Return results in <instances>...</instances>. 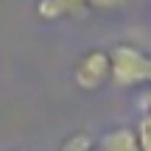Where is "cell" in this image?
<instances>
[{
    "label": "cell",
    "instance_id": "6da1fadb",
    "mask_svg": "<svg viewBox=\"0 0 151 151\" xmlns=\"http://www.w3.org/2000/svg\"><path fill=\"white\" fill-rule=\"evenodd\" d=\"M109 81L118 87H151V53L132 42H120L109 50Z\"/></svg>",
    "mask_w": 151,
    "mask_h": 151
},
{
    "label": "cell",
    "instance_id": "7a4b0ae2",
    "mask_svg": "<svg viewBox=\"0 0 151 151\" xmlns=\"http://www.w3.org/2000/svg\"><path fill=\"white\" fill-rule=\"evenodd\" d=\"M109 81V53L106 50H87L73 65V84L84 92L101 90Z\"/></svg>",
    "mask_w": 151,
    "mask_h": 151
},
{
    "label": "cell",
    "instance_id": "3957f363",
    "mask_svg": "<svg viewBox=\"0 0 151 151\" xmlns=\"http://www.w3.org/2000/svg\"><path fill=\"white\" fill-rule=\"evenodd\" d=\"M92 151H140V148H137L134 129L118 126V129H109L106 134H101L98 140H92Z\"/></svg>",
    "mask_w": 151,
    "mask_h": 151
},
{
    "label": "cell",
    "instance_id": "277c9868",
    "mask_svg": "<svg viewBox=\"0 0 151 151\" xmlns=\"http://www.w3.org/2000/svg\"><path fill=\"white\" fill-rule=\"evenodd\" d=\"M134 137H137V148L140 151H151V112L140 115L137 129H134Z\"/></svg>",
    "mask_w": 151,
    "mask_h": 151
},
{
    "label": "cell",
    "instance_id": "5b68a950",
    "mask_svg": "<svg viewBox=\"0 0 151 151\" xmlns=\"http://www.w3.org/2000/svg\"><path fill=\"white\" fill-rule=\"evenodd\" d=\"M37 14L42 20H62V17H67V9L59 0H37Z\"/></svg>",
    "mask_w": 151,
    "mask_h": 151
},
{
    "label": "cell",
    "instance_id": "8992f818",
    "mask_svg": "<svg viewBox=\"0 0 151 151\" xmlns=\"http://www.w3.org/2000/svg\"><path fill=\"white\" fill-rule=\"evenodd\" d=\"M59 151H92V137L84 134V132H76V134L65 137Z\"/></svg>",
    "mask_w": 151,
    "mask_h": 151
},
{
    "label": "cell",
    "instance_id": "52a82bcc",
    "mask_svg": "<svg viewBox=\"0 0 151 151\" xmlns=\"http://www.w3.org/2000/svg\"><path fill=\"white\" fill-rule=\"evenodd\" d=\"M126 0H78L81 9H101V11H109V9H118L123 6Z\"/></svg>",
    "mask_w": 151,
    "mask_h": 151
},
{
    "label": "cell",
    "instance_id": "ba28073f",
    "mask_svg": "<svg viewBox=\"0 0 151 151\" xmlns=\"http://www.w3.org/2000/svg\"><path fill=\"white\" fill-rule=\"evenodd\" d=\"M62 6L67 9V14H73V11H81V6H78V0H59Z\"/></svg>",
    "mask_w": 151,
    "mask_h": 151
},
{
    "label": "cell",
    "instance_id": "9c48e42d",
    "mask_svg": "<svg viewBox=\"0 0 151 151\" xmlns=\"http://www.w3.org/2000/svg\"><path fill=\"white\" fill-rule=\"evenodd\" d=\"M148 112H151V92H148Z\"/></svg>",
    "mask_w": 151,
    "mask_h": 151
}]
</instances>
